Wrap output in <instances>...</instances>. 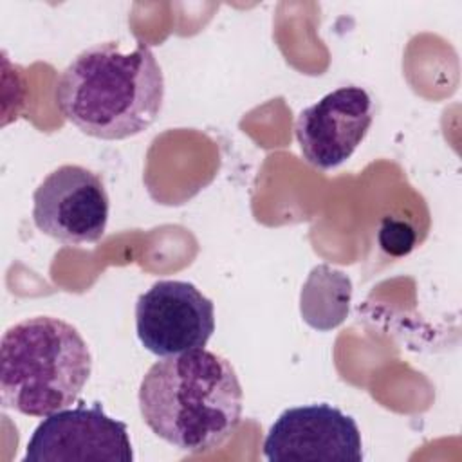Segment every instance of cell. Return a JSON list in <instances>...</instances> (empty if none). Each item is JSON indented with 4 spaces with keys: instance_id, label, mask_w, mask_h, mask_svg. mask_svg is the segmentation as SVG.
Returning <instances> with one entry per match:
<instances>
[{
    "instance_id": "obj_7",
    "label": "cell",
    "mask_w": 462,
    "mask_h": 462,
    "mask_svg": "<svg viewBox=\"0 0 462 462\" xmlns=\"http://www.w3.org/2000/svg\"><path fill=\"white\" fill-rule=\"evenodd\" d=\"M263 455L271 462H361L357 422L327 402L287 408L271 424Z\"/></svg>"
},
{
    "instance_id": "obj_4",
    "label": "cell",
    "mask_w": 462,
    "mask_h": 462,
    "mask_svg": "<svg viewBox=\"0 0 462 462\" xmlns=\"http://www.w3.org/2000/svg\"><path fill=\"white\" fill-rule=\"evenodd\" d=\"M110 200L103 179L79 164L52 170L32 193L34 226L65 244H94L106 231Z\"/></svg>"
},
{
    "instance_id": "obj_5",
    "label": "cell",
    "mask_w": 462,
    "mask_h": 462,
    "mask_svg": "<svg viewBox=\"0 0 462 462\" xmlns=\"http://www.w3.org/2000/svg\"><path fill=\"white\" fill-rule=\"evenodd\" d=\"M135 332L159 357L204 348L215 332V305L189 282L159 280L137 298Z\"/></svg>"
},
{
    "instance_id": "obj_10",
    "label": "cell",
    "mask_w": 462,
    "mask_h": 462,
    "mask_svg": "<svg viewBox=\"0 0 462 462\" xmlns=\"http://www.w3.org/2000/svg\"><path fill=\"white\" fill-rule=\"evenodd\" d=\"M377 240L384 253L392 256H404L415 247L417 233L410 222L386 217L381 222Z\"/></svg>"
},
{
    "instance_id": "obj_9",
    "label": "cell",
    "mask_w": 462,
    "mask_h": 462,
    "mask_svg": "<svg viewBox=\"0 0 462 462\" xmlns=\"http://www.w3.org/2000/svg\"><path fill=\"white\" fill-rule=\"evenodd\" d=\"M352 283L348 276L327 265L316 267L301 291V314L309 325L328 330L348 312Z\"/></svg>"
},
{
    "instance_id": "obj_6",
    "label": "cell",
    "mask_w": 462,
    "mask_h": 462,
    "mask_svg": "<svg viewBox=\"0 0 462 462\" xmlns=\"http://www.w3.org/2000/svg\"><path fill=\"white\" fill-rule=\"evenodd\" d=\"M126 424L99 404L47 415L32 431L23 462H132Z\"/></svg>"
},
{
    "instance_id": "obj_2",
    "label": "cell",
    "mask_w": 462,
    "mask_h": 462,
    "mask_svg": "<svg viewBox=\"0 0 462 462\" xmlns=\"http://www.w3.org/2000/svg\"><path fill=\"white\" fill-rule=\"evenodd\" d=\"M54 99L61 116L85 135L121 141L148 130L162 110L164 76L152 49L139 42L87 47L61 70Z\"/></svg>"
},
{
    "instance_id": "obj_1",
    "label": "cell",
    "mask_w": 462,
    "mask_h": 462,
    "mask_svg": "<svg viewBox=\"0 0 462 462\" xmlns=\"http://www.w3.org/2000/svg\"><path fill=\"white\" fill-rule=\"evenodd\" d=\"M137 399L144 424L186 453H206L226 444L240 424L244 404L233 365L206 348L153 363Z\"/></svg>"
},
{
    "instance_id": "obj_3",
    "label": "cell",
    "mask_w": 462,
    "mask_h": 462,
    "mask_svg": "<svg viewBox=\"0 0 462 462\" xmlns=\"http://www.w3.org/2000/svg\"><path fill=\"white\" fill-rule=\"evenodd\" d=\"M92 374V354L79 330L54 316L25 318L0 343L4 408L47 417L70 408Z\"/></svg>"
},
{
    "instance_id": "obj_8",
    "label": "cell",
    "mask_w": 462,
    "mask_h": 462,
    "mask_svg": "<svg viewBox=\"0 0 462 462\" xmlns=\"http://www.w3.org/2000/svg\"><path fill=\"white\" fill-rule=\"evenodd\" d=\"M374 121L370 94L356 85L339 87L303 108L294 134L303 159L319 170H332L352 157Z\"/></svg>"
}]
</instances>
